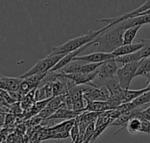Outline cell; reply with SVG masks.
<instances>
[{"label": "cell", "instance_id": "1", "mask_svg": "<svg viewBox=\"0 0 150 143\" xmlns=\"http://www.w3.org/2000/svg\"><path fill=\"white\" fill-rule=\"evenodd\" d=\"M126 30L121 22L112 25L95 39V45L99 52L112 53L123 45V33Z\"/></svg>", "mask_w": 150, "mask_h": 143}, {"label": "cell", "instance_id": "2", "mask_svg": "<svg viewBox=\"0 0 150 143\" xmlns=\"http://www.w3.org/2000/svg\"><path fill=\"white\" fill-rule=\"evenodd\" d=\"M112 26V24H110L99 30H96V31L91 30L88 32H86L85 34H83L81 36L71 38L61 45L54 46L52 49V52L49 55H62V54H68L69 52H75V51L82 48L83 46L86 45L87 44L92 42L93 40H95L101 33H103L105 31H106L107 29H109Z\"/></svg>", "mask_w": 150, "mask_h": 143}, {"label": "cell", "instance_id": "3", "mask_svg": "<svg viewBox=\"0 0 150 143\" xmlns=\"http://www.w3.org/2000/svg\"><path fill=\"white\" fill-rule=\"evenodd\" d=\"M66 54L62 55H48L47 57L39 60L31 69L22 74L19 78L24 80L28 77L37 75V74H48L49 72L54 67V66L65 56Z\"/></svg>", "mask_w": 150, "mask_h": 143}, {"label": "cell", "instance_id": "4", "mask_svg": "<svg viewBox=\"0 0 150 143\" xmlns=\"http://www.w3.org/2000/svg\"><path fill=\"white\" fill-rule=\"evenodd\" d=\"M138 66H139V62H134L122 66V67L119 68L117 72V76L119 79L120 86L122 89H129V86L133 79L135 77V73L138 69Z\"/></svg>", "mask_w": 150, "mask_h": 143}, {"label": "cell", "instance_id": "5", "mask_svg": "<svg viewBox=\"0 0 150 143\" xmlns=\"http://www.w3.org/2000/svg\"><path fill=\"white\" fill-rule=\"evenodd\" d=\"M118 70L119 68L115 59H112L101 63L100 66L96 71L99 78L107 80L114 79V76L115 74H117Z\"/></svg>", "mask_w": 150, "mask_h": 143}, {"label": "cell", "instance_id": "6", "mask_svg": "<svg viewBox=\"0 0 150 143\" xmlns=\"http://www.w3.org/2000/svg\"><path fill=\"white\" fill-rule=\"evenodd\" d=\"M59 76L69 80L76 86H80V85H85L88 83H91L97 76L98 73L95 71L94 73H57Z\"/></svg>", "mask_w": 150, "mask_h": 143}, {"label": "cell", "instance_id": "7", "mask_svg": "<svg viewBox=\"0 0 150 143\" xmlns=\"http://www.w3.org/2000/svg\"><path fill=\"white\" fill-rule=\"evenodd\" d=\"M47 75V74H37V75H33V76H31V77H28L26 79L22 80L19 92L23 95L28 94L30 92L36 89L38 87V86H40L41 80Z\"/></svg>", "mask_w": 150, "mask_h": 143}, {"label": "cell", "instance_id": "8", "mask_svg": "<svg viewBox=\"0 0 150 143\" xmlns=\"http://www.w3.org/2000/svg\"><path fill=\"white\" fill-rule=\"evenodd\" d=\"M109 98L110 93L105 86H98L93 91L83 94V100L86 103L94 101H107Z\"/></svg>", "mask_w": 150, "mask_h": 143}, {"label": "cell", "instance_id": "9", "mask_svg": "<svg viewBox=\"0 0 150 143\" xmlns=\"http://www.w3.org/2000/svg\"><path fill=\"white\" fill-rule=\"evenodd\" d=\"M112 59H115L112 53L96 52H92V53L83 55V56H77L73 59V61L79 60V61H83L86 63H103Z\"/></svg>", "mask_w": 150, "mask_h": 143}, {"label": "cell", "instance_id": "10", "mask_svg": "<svg viewBox=\"0 0 150 143\" xmlns=\"http://www.w3.org/2000/svg\"><path fill=\"white\" fill-rule=\"evenodd\" d=\"M140 111H141V109H140L139 107H137V108H134V109H133V110H131V111H129V112H127V113L121 114L120 117H118V118L110 125V126H115V127H122L120 129H119V130L114 134V135H118V134H119L120 132H121L124 128H127V125L128 124V122H129L132 119L136 118Z\"/></svg>", "mask_w": 150, "mask_h": 143}, {"label": "cell", "instance_id": "11", "mask_svg": "<svg viewBox=\"0 0 150 143\" xmlns=\"http://www.w3.org/2000/svg\"><path fill=\"white\" fill-rule=\"evenodd\" d=\"M143 46H144V41L142 39L141 43L121 45L120 48L115 50L112 54L114 56V58H118V57H121V56H125V55H128V54H132L136 52H139Z\"/></svg>", "mask_w": 150, "mask_h": 143}, {"label": "cell", "instance_id": "12", "mask_svg": "<svg viewBox=\"0 0 150 143\" xmlns=\"http://www.w3.org/2000/svg\"><path fill=\"white\" fill-rule=\"evenodd\" d=\"M85 112V111H84ZM83 112H76L74 110H69L66 107V106H63L60 109H58L50 118H48L46 121H51V120H57V119H63V120H74L77 116H79Z\"/></svg>", "mask_w": 150, "mask_h": 143}, {"label": "cell", "instance_id": "13", "mask_svg": "<svg viewBox=\"0 0 150 143\" xmlns=\"http://www.w3.org/2000/svg\"><path fill=\"white\" fill-rule=\"evenodd\" d=\"M113 110L112 104L107 101H94L86 103L85 111L93 113H104L106 111Z\"/></svg>", "mask_w": 150, "mask_h": 143}, {"label": "cell", "instance_id": "14", "mask_svg": "<svg viewBox=\"0 0 150 143\" xmlns=\"http://www.w3.org/2000/svg\"><path fill=\"white\" fill-rule=\"evenodd\" d=\"M125 30L135 26H142L146 24H150V15L146 16H138L131 18H127L121 22Z\"/></svg>", "mask_w": 150, "mask_h": 143}, {"label": "cell", "instance_id": "15", "mask_svg": "<svg viewBox=\"0 0 150 143\" xmlns=\"http://www.w3.org/2000/svg\"><path fill=\"white\" fill-rule=\"evenodd\" d=\"M149 89L147 87L139 89V90H130V89H122V96H123V104L133 102L139 96L148 92Z\"/></svg>", "mask_w": 150, "mask_h": 143}, {"label": "cell", "instance_id": "16", "mask_svg": "<svg viewBox=\"0 0 150 143\" xmlns=\"http://www.w3.org/2000/svg\"><path fill=\"white\" fill-rule=\"evenodd\" d=\"M142 59V58L140 51L136 52L134 53H132V54H128V55H125V56L115 58L116 62L117 63H120L123 66L130 64V63H134V62H140Z\"/></svg>", "mask_w": 150, "mask_h": 143}, {"label": "cell", "instance_id": "17", "mask_svg": "<svg viewBox=\"0 0 150 143\" xmlns=\"http://www.w3.org/2000/svg\"><path fill=\"white\" fill-rule=\"evenodd\" d=\"M142 26H135L132 28L127 29L124 33H123V45H131L136 37L140 28Z\"/></svg>", "mask_w": 150, "mask_h": 143}, {"label": "cell", "instance_id": "18", "mask_svg": "<svg viewBox=\"0 0 150 143\" xmlns=\"http://www.w3.org/2000/svg\"><path fill=\"white\" fill-rule=\"evenodd\" d=\"M150 73V57L142 59L139 62V66L135 73V77L147 76Z\"/></svg>", "mask_w": 150, "mask_h": 143}, {"label": "cell", "instance_id": "19", "mask_svg": "<svg viewBox=\"0 0 150 143\" xmlns=\"http://www.w3.org/2000/svg\"><path fill=\"white\" fill-rule=\"evenodd\" d=\"M141 128H142V121L138 118L132 119L127 125V131L132 135H136L138 133H141Z\"/></svg>", "mask_w": 150, "mask_h": 143}, {"label": "cell", "instance_id": "20", "mask_svg": "<svg viewBox=\"0 0 150 143\" xmlns=\"http://www.w3.org/2000/svg\"><path fill=\"white\" fill-rule=\"evenodd\" d=\"M132 103L136 107H140L141 106H143V105H146L148 103H150V91H148V92L144 93L143 94H142L141 96H139Z\"/></svg>", "mask_w": 150, "mask_h": 143}, {"label": "cell", "instance_id": "21", "mask_svg": "<svg viewBox=\"0 0 150 143\" xmlns=\"http://www.w3.org/2000/svg\"><path fill=\"white\" fill-rule=\"evenodd\" d=\"M144 46L140 50L142 59L150 57V39H143Z\"/></svg>", "mask_w": 150, "mask_h": 143}, {"label": "cell", "instance_id": "22", "mask_svg": "<svg viewBox=\"0 0 150 143\" xmlns=\"http://www.w3.org/2000/svg\"><path fill=\"white\" fill-rule=\"evenodd\" d=\"M69 136L72 139V143H76L79 138V127L76 122V119H75V124L72 127L71 130L69 131Z\"/></svg>", "mask_w": 150, "mask_h": 143}, {"label": "cell", "instance_id": "23", "mask_svg": "<svg viewBox=\"0 0 150 143\" xmlns=\"http://www.w3.org/2000/svg\"><path fill=\"white\" fill-rule=\"evenodd\" d=\"M136 118L140 120H146V121H150V107H147L144 110H141Z\"/></svg>", "mask_w": 150, "mask_h": 143}, {"label": "cell", "instance_id": "24", "mask_svg": "<svg viewBox=\"0 0 150 143\" xmlns=\"http://www.w3.org/2000/svg\"><path fill=\"white\" fill-rule=\"evenodd\" d=\"M142 121V128L141 133H145L150 135V121L146 120H141Z\"/></svg>", "mask_w": 150, "mask_h": 143}, {"label": "cell", "instance_id": "25", "mask_svg": "<svg viewBox=\"0 0 150 143\" xmlns=\"http://www.w3.org/2000/svg\"><path fill=\"white\" fill-rule=\"evenodd\" d=\"M4 137L2 135V134H0V143H2L4 142Z\"/></svg>", "mask_w": 150, "mask_h": 143}, {"label": "cell", "instance_id": "26", "mask_svg": "<svg viewBox=\"0 0 150 143\" xmlns=\"http://www.w3.org/2000/svg\"><path fill=\"white\" fill-rule=\"evenodd\" d=\"M1 77H2V76H1V75H0V78H1Z\"/></svg>", "mask_w": 150, "mask_h": 143}]
</instances>
